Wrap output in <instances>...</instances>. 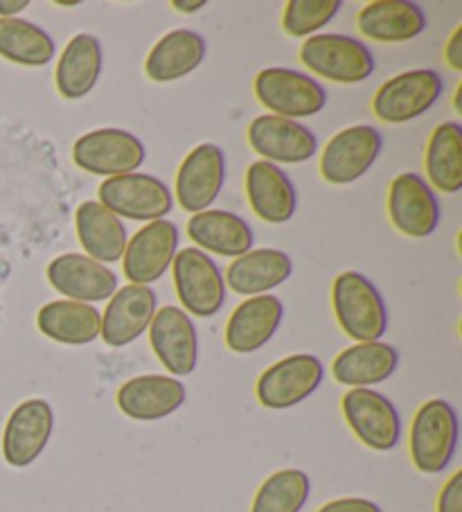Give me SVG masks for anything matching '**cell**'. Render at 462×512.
<instances>
[{
    "label": "cell",
    "mask_w": 462,
    "mask_h": 512,
    "mask_svg": "<svg viewBox=\"0 0 462 512\" xmlns=\"http://www.w3.org/2000/svg\"><path fill=\"white\" fill-rule=\"evenodd\" d=\"M309 492H312L309 476L296 467H287L273 472L257 488L251 512H300L307 506Z\"/></svg>",
    "instance_id": "d6a6232c"
},
{
    "label": "cell",
    "mask_w": 462,
    "mask_h": 512,
    "mask_svg": "<svg viewBox=\"0 0 462 512\" xmlns=\"http://www.w3.org/2000/svg\"><path fill=\"white\" fill-rule=\"evenodd\" d=\"M179 253V228L170 219H156L140 228L127 242L122 271L131 285L151 287L161 280Z\"/></svg>",
    "instance_id": "8fae6325"
},
{
    "label": "cell",
    "mask_w": 462,
    "mask_h": 512,
    "mask_svg": "<svg viewBox=\"0 0 462 512\" xmlns=\"http://www.w3.org/2000/svg\"><path fill=\"white\" fill-rule=\"evenodd\" d=\"M381 134L370 125H354L327 140L321 154V176L332 185H350L370 172L381 154Z\"/></svg>",
    "instance_id": "7c38bea8"
},
{
    "label": "cell",
    "mask_w": 462,
    "mask_h": 512,
    "mask_svg": "<svg viewBox=\"0 0 462 512\" xmlns=\"http://www.w3.org/2000/svg\"><path fill=\"white\" fill-rule=\"evenodd\" d=\"M248 145L260 161L273 165L307 163L318 152V138L305 125L280 116H257L248 125Z\"/></svg>",
    "instance_id": "9a60e30c"
},
{
    "label": "cell",
    "mask_w": 462,
    "mask_h": 512,
    "mask_svg": "<svg viewBox=\"0 0 462 512\" xmlns=\"http://www.w3.org/2000/svg\"><path fill=\"white\" fill-rule=\"evenodd\" d=\"M57 55L50 34L23 19H0V57L12 64L43 68Z\"/></svg>",
    "instance_id": "1f68e13d"
},
{
    "label": "cell",
    "mask_w": 462,
    "mask_h": 512,
    "mask_svg": "<svg viewBox=\"0 0 462 512\" xmlns=\"http://www.w3.org/2000/svg\"><path fill=\"white\" fill-rule=\"evenodd\" d=\"M102 314L95 305L77 303V300H52L37 314V328L43 334L64 346H88L100 339Z\"/></svg>",
    "instance_id": "f1b7e54d"
},
{
    "label": "cell",
    "mask_w": 462,
    "mask_h": 512,
    "mask_svg": "<svg viewBox=\"0 0 462 512\" xmlns=\"http://www.w3.org/2000/svg\"><path fill=\"white\" fill-rule=\"evenodd\" d=\"M316 512H384L375 501L361 499V497H343L327 501L325 506L318 508Z\"/></svg>",
    "instance_id": "d590c367"
},
{
    "label": "cell",
    "mask_w": 462,
    "mask_h": 512,
    "mask_svg": "<svg viewBox=\"0 0 462 512\" xmlns=\"http://www.w3.org/2000/svg\"><path fill=\"white\" fill-rule=\"evenodd\" d=\"M444 61H447L449 68L456 70V73L462 70V25L453 30L447 46H444Z\"/></svg>",
    "instance_id": "8d00e7d4"
},
{
    "label": "cell",
    "mask_w": 462,
    "mask_h": 512,
    "mask_svg": "<svg viewBox=\"0 0 462 512\" xmlns=\"http://www.w3.org/2000/svg\"><path fill=\"white\" fill-rule=\"evenodd\" d=\"M388 217L402 235L424 240L440 224V203L426 179L404 172L397 174L388 188Z\"/></svg>",
    "instance_id": "5bb4252c"
},
{
    "label": "cell",
    "mask_w": 462,
    "mask_h": 512,
    "mask_svg": "<svg viewBox=\"0 0 462 512\" xmlns=\"http://www.w3.org/2000/svg\"><path fill=\"white\" fill-rule=\"evenodd\" d=\"M293 262L280 249H251L233 260L226 273V287L239 296H262L287 282Z\"/></svg>",
    "instance_id": "83f0119b"
},
{
    "label": "cell",
    "mask_w": 462,
    "mask_h": 512,
    "mask_svg": "<svg viewBox=\"0 0 462 512\" xmlns=\"http://www.w3.org/2000/svg\"><path fill=\"white\" fill-rule=\"evenodd\" d=\"M145 156V145L138 136L115 127L88 131L73 145V161L79 170L104 176V179L138 172V167L145 163Z\"/></svg>",
    "instance_id": "ba28073f"
},
{
    "label": "cell",
    "mask_w": 462,
    "mask_h": 512,
    "mask_svg": "<svg viewBox=\"0 0 462 512\" xmlns=\"http://www.w3.org/2000/svg\"><path fill=\"white\" fill-rule=\"evenodd\" d=\"M28 7L30 0H0V19H16V14Z\"/></svg>",
    "instance_id": "74e56055"
},
{
    "label": "cell",
    "mask_w": 462,
    "mask_h": 512,
    "mask_svg": "<svg viewBox=\"0 0 462 512\" xmlns=\"http://www.w3.org/2000/svg\"><path fill=\"white\" fill-rule=\"evenodd\" d=\"M206 39L199 32L181 28L167 32L145 59V75L156 84H170L194 73L206 59Z\"/></svg>",
    "instance_id": "cb8c5ba5"
},
{
    "label": "cell",
    "mask_w": 462,
    "mask_h": 512,
    "mask_svg": "<svg viewBox=\"0 0 462 512\" xmlns=\"http://www.w3.org/2000/svg\"><path fill=\"white\" fill-rule=\"evenodd\" d=\"M55 429V411L48 400L32 397L12 411L3 431V458L12 467H30L43 454Z\"/></svg>",
    "instance_id": "2e32d148"
},
{
    "label": "cell",
    "mask_w": 462,
    "mask_h": 512,
    "mask_svg": "<svg viewBox=\"0 0 462 512\" xmlns=\"http://www.w3.org/2000/svg\"><path fill=\"white\" fill-rule=\"evenodd\" d=\"M75 228L88 258L102 264L122 260L127 249V228L100 201H84L77 208Z\"/></svg>",
    "instance_id": "f546056e"
},
{
    "label": "cell",
    "mask_w": 462,
    "mask_h": 512,
    "mask_svg": "<svg viewBox=\"0 0 462 512\" xmlns=\"http://www.w3.org/2000/svg\"><path fill=\"white\" fill-rule=\"evenodd\" d=\"M257 102L271 111V116L300 120L318 116L327 104L325 88L312 75L293 68L271 66L257 73L253 82Z\"/></svg>",
    "instance_id": "3957f363"
},
{
    "label": "cell",
    "mask_w": 462,
    "mask_h": 512,
    "mask_svg": "<svg viewBox=\"0 0 462 512\" xmlns=\"http://www.w3.org/2000/svg\"><path fill=\"white\" fill-rule=\"evenodd\" d=\"M332 307L341 330L352 341H381L388 330V310L379 289L359 271H343L332 285Z\"/></svg>",
    "instance_id": "6da1fadb"
},
{
    "label": "cell",
    "mask_w": 462,
    "mask_h": 512,
    "mask_svg": "<svg viewBox=\"0 0 462 512\" xmlns=\"http://www.w3.org/2000/svg\"><path fill=\"white\" fill-rule=\"evenodd\" d=\"M343 418L368 449L390 452L402 438V418L384 393L372 388H350L341 400Z\"/></svg>",
    "instance_id": "30bf717a"
},
{
    "label": "cell",
    "mask_w": 462,
    "mask_h": 512,
    "mask_svg": "<svg viewBox=\"0 0 462 512\" xmlns=\"http://www.w3.org/2000/svg\"><path fill=\"white\" fill-rule=\"evenodd\" d=\"M399 352L386 341L354 343L332 361V375L350 388H372L395 375Z\"/></svg>",
    "instance_id": "4316f807"
},
{
    "label": "cell",
    "mask_w": 462,
    "mask_h": 512,
    "mask_svg": "<svg viewBox=\"0 0 462 512\" xmlns=\"http://www.w3.org/2000/svg\"><path fill=\"white\" fill-rule=\"evenodd\" d=\"M284 305L278 296L262 294L242 300L226 323V346L235 355H253L280 330Z\"/></svg>",
    "instance_id": "44dd1931"
},
{
    "label": "cell",
    "mask_w": 462,
    "mask_h": 512,
    "mask_svg": "<svg viewBox=\"0 0 462 512\" xmlns=\"http://www.w3.org/2000/svg\"><path fill=\"white\" fill-rule=\"evenodd\" d=\"M341 10V0H289L282 12V30L289 37H314Z\"/></svg>",
    "instance_id": "836d02e7"
},
{
    "label": "cell",
    "mask_w": 462,
    "mask_h": 512,
    "mask_svg": "<svg viewBox=\"0 0 462 512\" xmlns=\"http://www.w3.org/2000/svg\"><path fill=\"white\" fill-rule=\"evenodd\" d=\"M104 52L95 34L82 32L68 41L55 70V84L66 100H82L102 77Z\"/></svg>",
    "instance_id": "484cf974"
},
{
    "label": "cell",
    "mask_w": 462,
    "mask_h": 512,
    "mask_svg": "<svg viewBox=\"0 0 462 512\" xmlns=\"http://www.w3.org/2000/svg\"><path fill=\"white\" fill-rule=\"evenodd\" d=\"M363 37L377 43H406L426 30V12L413 0H375L357 16Z\"/></svg>",
    "instance_id": "603a6c76"
},
{
    "label": "cell",
    "mask_w": 462,
    "mask_h": 512,
    "mask_svg": "<svg viewBox=\"0 0 462 512\" xmlns=\"http://www.w3.org/2000/svg\"><path fill=\"white\" fill-rule=\"evenodd\" d=\"M147 332L151 350L172 377H188L197 370V328H194L192 316L185 314L181 307L165 305L156 310Z\"/></svg>",
    "instance_id": "4fadbf2b"
},
{
    "label": "cell",
    "mask_w": 462,
    "mask_h": 512,
    "mask_svg": "<svg viewBox=\"0 0 462 512\" xmlns=\"http://www.w3.org/2000/svg\"><path fill=\"white\" fill-rule=\"evenodd\" d=\"M100 203L115 217L131 222H156L172 213L174 197L167 185L151 174H122L104 179L100 190Z\"/></svg>",
    "instance_id": "5b68a950"
},
{
    "label": "cell",
    "mask_w": 462,
    "mask_h": 512,
    "mask_svg": "<svg viewBox=\"0 0 462 512\" xmlns=\"http://www.w3.org/2000/svg\"><path fill=\"white\" fill-rule=\"evenodd\" d=\"M460 425L456 409L449 402L435 400L424 402L415 411L408 436V452L417 472L442 474L453 461L458 447Z\"/></svg>",
    "instance_id": "7a4b0ae2"
},
{
    "label": "cell",
    "mask_w": 462,
    "mask_h": 512,
    "mask_svg": "<svg viewBox=\"0 0 462 512\" xmlns=\"http://www.w3.org/2000/svg\"><path fill=\"white\" fill-rule=\"evenodd\" d=\"M323 377L325 366L316 355H289L257 377V402L271 411L293 409L318 391Z\"/></svg>",
    "instance_id": "9c48e42d"
},
{
    "label": "cell",
    "mask_w": 462,
    "mask_h": 512,
    "mask_svg": "<svg viewBox=\"0 0 462 512\" xmlns=\"http://www.w3.org/2000/svg\"><path fill=\"white\" fill-rule=\"evenodd\" d=\"M426 179L433 190L456 194L462 188V127L442 122L433 129L424 154Z\"/></svg>",
    "instance_id": "4dcf8cb0"
},
{
    "label": "cell",
    "mask_w": 462,
    "mask_h": 512,
    "mask_svg": "<svg viewBox=\"0 0 462 512\" xmlns=\"http://www.w3.org/2000/svg\"><path fill=\"white\" fill-rule=\"evenodd\" d=\"M190 240L199 251H210L221 258H239L253 249V228L230 210H203L190 217L188 222Z\"/></svg>",
    "instance_id": "d4e9b609"
},
{
    "label": "cell",
    "mask_w": 462,
    "mask_h": 512,
    "mask_svg": "<svg viewBox=\"0 0 462 512\" xmlns=\"http://www.w3.org/2000/svg\"><path fill=\"white\" fill-rule=\"evenodd\" d=\"M158 310L156 291L145 285L120 287L102 314L100 337L109 348H124L149 330Z\"/></svg>",
    "instance_id": "d6986e66"
},
{
    "label": "cell",
    "mask_w": 462,
    "mask_h": 512,
    "mask_svg": "<svg viewBox=\"0 0 462 512\" xmlns=\"http://www.w3.org/2000/svg\"><path fill=\"white\" fill-rule=\"evenodd\" d=\"M438 512H462V470L453 472L438 497Z\"/></svg>",
    "instance_id": "e575fe53"
},
{
    "label": "cell",
    "mask_w": 462,
    "mask_h": 512,
    "mask_svg": "<svg viewBox=\"0 0 462 512\" xmlns=\"http://www.w3.org/2000/svg\"><path fill=\"white\" fill-rule=\"evenodd\" d=\"M174 267V289L179 296L183 312L210 319L226 303V282L217 262L197 246H188L176 253Z\"/></svg>",
    "instance_id": "52a82bcc"
},
{
    "label": "cell",
    "mask_w": 462,
    "mask_h": 512,
    "mask_svg": "<svg viewBox=\"0 0 462 512\" xmlns=\"http://www.w3.org/2000/svg\"><path fill=\"white\" fill-rule=\"evenodd\" d=\"M170 7L181 14H194L206 7V0H192V3L190 0H174V3H170Z\"/></svg>",
    "instance_id": "f35d334b"
},
{
    "label": "cell",
    "mask_w": 462,
    "mask_h": 512,
    "mask_svg": "<svg viewBox=\"0 0 462 512\" xmlns=\"http://www.w3.org/2000/svg\"><path fill=\"white\" fill-rule=\"evenodd\" d=\"M48 282L66 300L77 303H100L118 291V276L106 264L84 253H64L48 264Z\"/></svg>",
    "instance_id": "ac0fdd59"
},
{
    "label": "cell",
    "mask_w": 462,
    "mask_h": 512,
    "mask_svg": "<svg viewBox=\"0 0 462 512\" xmlns=\"http://www.w3.org/2000/svg\"><path fill=\"white\" fill-rule=\"evenodd\" d=\"M460 93H462V86H458V91H456V97H453V107H456V111H458V116H462V109H460Z\"/></svg>",
    "instance_id": "ab89813d"
},
{
    "label": "cell",
    "mask_w": 462,
    "mask_h": 512,
    "mask_svg": "<svg viewBox=\"0 0 462 512\" xmlns=\"http://www.w3.org/2000/svg\"><path fill=\"white\" fill-rule=\"evenodd\" d=\"M300 64L334 84H361L375 73L372 50L345 34H314L300 46Z\"/></svg>",
    "instance_id": "277c9868"
},
{
    "label": "cell",
    "mask_w": 462,
    "mask_h": 512,
    "mask_svg": "<svg viewBox=\"0 0 462 512\" xmlns=\"http://www.w3.org/2000/svg\"><path fill=\"white\" fill-rule=\"evenodd\" d=\"M183 382L172 375H138L124 382L115 393V404L124 416L138 422L170 418L185 404Z\"/></svg>",
    "instance_id": "ffe728a7"
},
{
    "label": "cell",
    "mask_w": 462,
    "mask_h": 512,
    "mask_svg": "<svg viewBox=\"0 0 462 512\" xmlns=\"http://www.w3.org/2000/svg\"><path fill=\"white\" fill-rule=\"evenodd\" d=\"M246 199L266 224L289 222L298 208V194L287 172L266 161H255L246 170Z\"/></svg>",
    "instance_id": "7402d4cb"
},
{
    "label": "cell",
    "mask_w": 462,
    "mask_h": 512,
    "mask_svg": "<svg viewBox=\"0 0 462 512\" xmlns=\"http://www.w3.org/2000/svg\"><path fill=\"white\" fill-rule=\"evenodd\" d=\"M442 77L431 68L406 70L390 77L372 97V113L386 125H404L424 116L442 95Z\"/></svg>",
    "instance_id": "8992f818"
},
{
    "label": "cell",
    "mask_w": 462,
    "mask_h": 512,
    "mask_svg": "<svg viewBox=\"0 0 462 512\" xmlns=\"http://www.w3.org/2000/svg\"><path fill=\"white\" fill-rule=\"evenodd\" d=\"M226 181V156L221 147L203 143L183 158L176 174V201L185 213H203L217 201Z\"/></svg>",
    "instance_id": "e0dca14e"
}]
</instances>
